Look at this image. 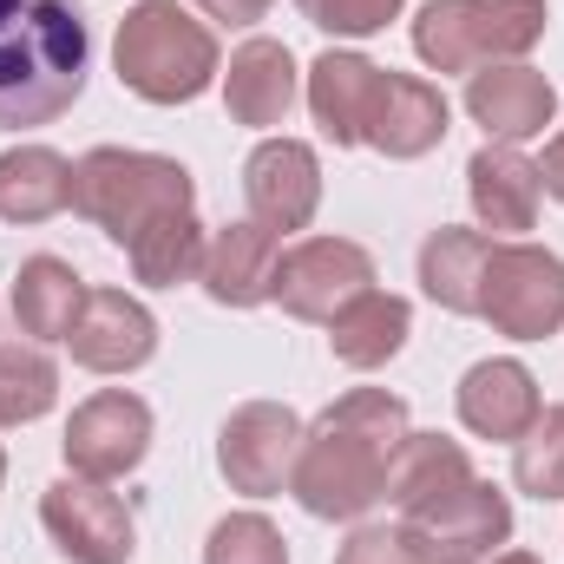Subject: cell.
<instances>
[{
    "label": "cell",
    "mask_w": 564,
    "mask_h": 564,
    "mask_svg": "<svg viewBox=\"0 0 564 564\" xmlns=\"http://www.w3.org/2000/svg\"><path fill=\"white\" fill-rule=\"evenodd\" d=\"M224 106H230L237 126H257V132H270V126L289 119V106H295V59H289L282 40H243L230 53Z\"/></svg>",
    "instance_id": "ac0fdd59"
},
{
    "label": "cell",
    "mask_w": 564,
    "mask_h": 564,
    "mask_svg": "<svg viewBox=\"0 0 564 564\" xmlns=\"http://www.w3.org/2000/svg\"><path fill=\"white\" fill-rule=\"evenodd\" d=\"M204 564H289V545L263 512H230V519L210 525Z\"/></svg>",
    "instance_id": "83f0119b"
},
{
    "label": "cell",
    "mask_w": 564,
    "mask_h": 564,
    "mask_svg": "<svg viewBox=\"0 0 564 564\" xmlns=\"http://www.w3.org/2000/svg\"><path fill=\"white\" fill-rule=\"evenodd\" d=\"M40 525L59 545V558L73 564H132V545H139L119 492H106L99 479H79V473L53 479L40 492Z\"/></svg>",
    "instance_id": "9c48e42d"
},
{
    "label": "cell",
    "mask_w": 564,
    "mask_h": 564,
    "mask_svg": "<svg viewBox=\"0 0 564 564\" xmlns=\"http://www.w3.org/2000/svg\"><path fill=\"white\" fill-rule=\"evenodd\" d=\"M73 210V164L53 144H20L0 158V217L7 224H46Z\"/></svg>",
    "instance_id": "7402d4cb"
},
{
    "label": "cell",
    "mask_w": 564,
    "mask_h": 564,
    "mask_svg": "<svg viewBox=\"0 0 564 564\" xmlns=\"http://www.w3.org/2000/svg\"><path fill=\"white\" fill-rule=\"evenodd\" d=\"M479 315L512 341H545L564 328V263L539 243H492L479 276Z\"/></svg>",
    "instance_id": "52a82bcc"
},
{
    "label": "cell",
    "mask_w": 564,
    "mask_h": 564,
    "mask_svg": "<svg viewBox=\"0 0 564 564\" xmlns=\"http://www.w3.org/2000/svg\"><path fill=\"white\" fill-rule=\"evenodd\" d=\"M492 237L486 230H433L421 243V289L453 308V315H479V276H486Z\"/></svg>",
    "instance_id": "cb8c5ba5"
},
{
    "label": "cell",
    "mask_w": 564,
    "mask_h": 564,
    "mask_svg": "<svg viewBox=\"0 0 564 564\" xmlns=\"http://www.w3.org/2000/svg\"><path fill=\"white\" fill-rule=\"evenodd\" d=\"M459 421L473 426L479 440H519L525 426L539 421V381L525 361H479L459 381Z\"/></svg>",
    "instance_id": "d6986e66"
},
{
    "label": "cell",
    "mask_w": 564,
    "mask_h": 564,
    "mask_svg": "<svg viewBox=\"0 0 564 564\" xmlns=\"http://www.w3.org/2000/svg\"><path fill=\"white\" fill-rule=\"evenodd\" d=\"M512 479L532 499H564V408H539V421L512 440Z\"/></svg>",
    "instance_id": "4316f807"
},
{
    "label": "cell",
    "mask_w": 564,
    "mask_h": 564,
    "mask_svg": "<svg viewBox=\"0 0 564 564\" xmlns=\"http://www.w3.org/2000/svg\"><path fill=\"white\" fill-rule=\"evenodd\" d=\"M361 289H375V257L348 237H308L289 243L270 276V302H282L295 322H335Z\"/></svg>",
    "instance_id": "ba28073f"
},
{
    "label": "cell",
    "mask_w": 564,
    "mask_h": 564,
    "mask_svg": "<svg viewBox=\"0 0 564 564\" xmlns=\"http://www.w3.org/2000/svg\"><path fill=\"white\" fill-rule=\"evenodd\" d=\"M204 250H210V237H204L197 210H177V217H158L126 257H132L139 282H151V289H177V282H191L197 270H204Z\"/></svg>",
    "instance_id": "d4e9b609"
},
{
    "label": "cell",
    "mask_w": 564,
    "mask_h": 564,
    "mask_svg": "<svg viewBox=\"0 0 564 564\" xmlns=\"http://www.w3.org/2000/svg\"><path fill=\"white\" fill-rule=\"evenodd\" d=\"M112 66H119V79L139 99H151V106H184V99H197L217 79V40L177 0H139L119 20Z\"/></svg>",
    "instance_id": "5b68a950"
},
{
    "label": "cell",
    "mask_w": 564,
    "mask_h": 564,
    "mask_svg": "<svg viewBox=\"0 0 564 564\" xmlns=\"http://www.w3.org/2000/svg\"><path fill=\"white\" fill-rule=\"evenodd\" d=\"M486 564H539L532 552H506V558H486Z\"/></svg>",
    "instance_id": "d6a6232c"
},
{
    "label": "cell",
    "mask_w": 564,
    "mask_h": 564,
    "mask_svg": "<svg viewBox=\"0 0 564 564\" xmlns=\"http://www.w3.org/2000/svg\"><path fill=\"white\" fill-rule=\"evenodd\" d=\"M66 348L93 375H132V368H144L158 355V322L126 289H86V308H79Z\"/></svg>",
    "instance_id": "4fadbf2b"
},
{
    "label": "cell",
    "mask_w": 564,
    "mask_h": 564,
    "mask_svg": "<svg viewBox=\"0 0 564 564\" xmlns=\"http://www.w3.org/2000/svg\"><path fill=\"white\" fill-rule=\"evenodd\" d=\"M408 401L388 388L341 394L315 426H302V453L289 473V492L315 519H361L375 499H388V466L408 440Z\"/></svg>",
    "instance_id": "6da1fadb"
},
{
    "label": "cell",
    "mask_w": 564,
    "mask_h": 564,
    "mask_svg": "<svg viewBox=\"0 0 564 564\" xmlns=\"http://www.w3.org/2000/svg\"><path fill=\"white\" fill-rule=\"evenodd\" d=\"M210 20H224V26H257L263 13H270V0H197Z\"/></svg>",
    "instance_id": "4dcf8cb0"
},
{
    "label": "cell",
    "mask_w": 564,
    "mask_h": 564,
    "mask_svg": "<svg viewBox=\"0 0 564 564\" xmlns=\"http://www.w3.org/2000/svg\"><path fill=\"white\" fill-rule=\"evenodd\" d=\"M276 257H282V237L250 217V224H230V230L210 237L197 282H204V295L224 302V308H257V302H270Z\"/></svg>",
    "instance_id": "2e32d148"
},
{
    "label": "cell",
    "mask_w": 564,
    "mask_h": 564,
    "mask_svg": "<svg viewBox=\"0 0 564 564\" xmlns=\"http://www.w3.org/2000/svg\"><path fill=\"white\" fill-rule=\"evenodd\" d=\"M197 204V184L177 158H151V151H119L99 144L73 164V210L86 224H99L112 243H139L158 217H177Z\"/></svg>",
    "instance_id": "277c9868"
},
{
    "label": "cell",
    "mask_w": 564,
    "mask_h": 564,
    "mask_svg": "<svg viewBox=\"0 0 564 564\" xmlns=\"http://www.w3.org/2000/svg\"><path fill=\"white\" fill-rule=\"evenodd\" d=\"M243 197L263 230H302L322 204V164L302 139H263L243 164Z\"/></svg>",
    "instance_id": "5bb4252c"
},
{
    "label": "cell",
    "mask_w": 564,
    "mask_h": 564,
    "mask_svg": "<svg viewBox=\"0 0 564 564\" xmlns=\"http://www.w3.org/2000/svg\"><path fill=\"white\" fill-rule=\"evenodd\" d=\"M466 112L486 126V139L492 144H525V139H539V132L552 126L558 93H552L545 73L506 59V66H479V73H466Z\"/></svg>",
    "instance_id": "9a60e30c"
},
{
    "label": "cell",
    "mask_w": 564,
    "mask_h": 564,
    "mask_svg": "<svg viewBox=\"0 0 564 564\" xmlns=\"http://www.w3.org/2000/svg\"><path fill=\"white\" fill-rule=\"evenodd\" d=\"M308 112L335 144H375L388 158H426L453 126L440 86L388 73L361 53H322L308 66Z\"/></svg>",
    "instance_id": "7a4b0ae2"
},
{
    "label": "cell",
    "mask_w": 564,
    "mask_h": 564,
    "mask_svg": "<svg viewBox=\"0 0 564 564\" xmlns=\"http://www.w3.org/2000/svg\"><path fill=\"white\" fill-rule=\"evenodd\" d=\"M335 564H426V558H421V545H414L408 525H361V532L341 545Z\"/></svg>",
    "instance_id": "f546056e"
},
{
    "label": "cell",
    "mask_w": 564,
    "mask_h": 564,
    "mask_svg": "<svg viewBox=\"0 0 564 564\" xmlns=\"http://www.w3.org/2000/svg\"><path fill=\"white\" fill-rule=\"evenodd\" d=\"M59 401V368L40 341H7L0 348V426L40 421Z\"/></svg>",
    "instance_id": "484cf974"
},
{
    "label": "cell",
    "mask_w": 564,
    "mask_h": 564,
    "mask_svg": "<svg viewBox=\"0 0 564 564\" xmlns=\"http://www.w3.org/2000/svg\"><path fill=\"white\" fill-rule=\"evenodd\" d=\"M144 446H151V408H144L139 394H126V388L93 394L66 421V466L79 479H99V486L126 479L144 459Z\"/></svg>",
    "instance_id": "8fae6325"
},
{
    "label": "cell",
    "mask_w": 564,
    "mask_h": 564,
    "mask_svg": "<svg viewBox=\"0 0 564 564\" xmlns=\"http://www.w3.org/2000/svg\"><path fill=\"white\" fill-rule=\"evenodd\" d=\"M466 191H473L479 224L499 230V237H519V230L539 224V191H545V184H539V164H532L519 144H486V151H473Z\"/></svg>",
    "instance_id": "e0dca14e"
},
{
    "label": "cell",
    "mask_w": 564,
    "mask_h": 564,
    "mask_svg": "<svg viewBox=\"0 0 564 564\" xmlns=\"http://www.w3.org/2000/svg\"><path fill=\"white\" fill-rule=\"evenodd\" d=\"M466 479H473V459H466L459 440H446V433H408L401 453H394V466H388V499H394L401 519H421L440 499H453Z\"/></svg>",
    "instance_id": "ffe728a7"
},
{
    "label": "cell",
    "mask_w": 564,
    "mask_h": 564,
    "mask_svg": "<svg viewBox=\"0 0 564 564\" xmlns=\"http://www.w3.org/2000/svg\"><path fill=\"white\" fill-rule=\"evenodd\" d=\"M86 308V282L73 276V263L59 257H26L20 263V282H13V322L20 335L33 341H66L73 322Z\"/></svg>",
    "instance_id": "603a6c76"
},
{
    "label": "cell",
    "mask_w": 564,
    "mask_h": 564,
    "mask_svg": "<svg viewBox=\"0 0 564 564\" xmlns=\"http://www.w3.org/2000/svg\"><path fill=\"white\" fill-rule=\"evenodd\" d=\"M0 479H7V453H0Z\"/></svg>",
    "instance_id": "836d02e7"
},
{
    "label": "cell",
    "mask_w": 564,
    "mask_h": 564,
    "mask_svg": "<svg viewBox=\"0 0 564 564\" xmlns=\"http://www.w3.org/2000/svg\"><path fill=\"white\" fill-rule=\"evenodd\" d=\"M401 525L414 532V545H421L426 564H486L492 558V545L512 539V506H506L499 486L466 479L453 499H440L433 512L401 519Z\"/></svg>",
    "instance_id": "7c38bea8"
},
{
    "label": "cell",
    "mask_w": 564,
    "mask_h": 564,
    "mask_svg": "<svg viewBox=\"0 0 564 564\" xmlns=\"http://www.w3.org/2000/svg\"><path fill=\"white\" fill-rule=\"evenodd\" d=\"M545 33V0H426L414 53L433 73H479L532 53Z\"/></svg>",
    "instance_id": "8992f818"
},
{
    "label": "cell",
    "mask_w": 564,
    "mask_h": 564,
    "mask_svg": "<svg viewBox=\"0 0 564 564\" xmlns=\"http://www.w3.org/2000/svg\"><path fill=\"white\" fill-rule=\"evenodd\" d=\"M86 59L79 0H0V132L53 126L86 93Z\"/></svg>",
    "instance_id": "3957f363"
},
{
    "label": "cell",
    "mask_w": 564,
    "mask_h": 564,
    "mask_svg": "<svg viewBox=\"0 0 564 564\" xmlns=\"http://www.w3.org/2000/svg\"><path fill=\"white\" fill-rule=\"evenodd\" d=\"M408 328H414V308H408L401 295L361 289V295L328 322V348H335V361H348V368H381V361L401 355Z\"/></svg>",
    "instance_id": "44dd1931"
},
{
    "label": "cell",
    "mask_w": 564,
    "mask_h": 564,
    "mask_svg": "<svg viewBox=\"0 0 564 564\" xmlns=\"http://www.w3.org/2000/svg\"><path fill=\"white\" fill-rule=\"evenodd\" d=\"M295 453H302V421L276 408V401H250V408H237L224 433H217V466H224V479L237 486V492H250V499H270L289 486V473H295Z\"/></svg>",
    "instance_id": "30bf717a"
},
{
    "label": "cell",
    "mask_w": 564,
    "mask_h": 564,
    "mask_svg": "<svg viewBox=\"0 0 564 564\" xmlns=\"http://www.w3.org/2000/svg\"><path fill=\"white\" fill-rule=\"evenodd\" d=\"M539 184H545V191H552V197L564 204V132H558L552 144H545V164H539Z\"/></svg>",
    "instance_id": "1f68e13d"
},
{
    "label": "cell",
    "mask_w": 564,
    "mask_h": 564,
    "mask_svg": "<svg viewBox=\"0 0 564 564\" xmlns=\"http://www.w3.org/2000/svg\"><path fill=\"white\" fill-rule=\"evenodd\" d=\"M295 7H302L308 26H322L335 40H368L401 13V0H295Z\"/></svg>",
    "instance_id": "f1b7e54d"
}]
</instances>
